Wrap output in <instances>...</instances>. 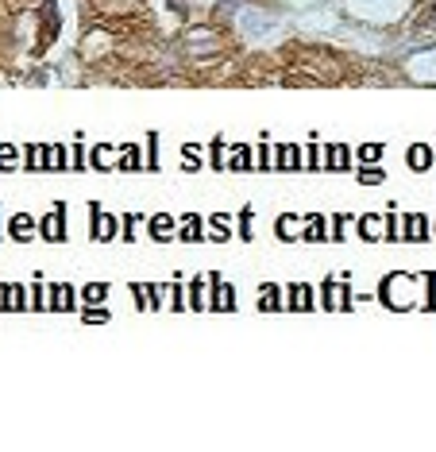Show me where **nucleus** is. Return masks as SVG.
I'll list each match as a JSON object with an SVG mask.
<instances>
[{"label": "nucleus", "mask_w": 436, "mask_h": 452, "mask_svg": "<svg viewBox=\"0 0 436 452\" xmlns=\"http://www.w3.org/2000/svg\"><path fill=\"white\" fill-rule=\"evenodd\" d=\"M112 151H116L112 143H97V147H89V167H93V170H112V162H109Z\"/></svg>", "instance_id": "cd10ccee"}, {"label": "nucleus", "mask_w": 436, "mask_h": 452, "mask_svg": "<svg viewBox=\"0 0 436 452\" xmlns=\"http://www.w3.org/2000/svg\"><path fill=\"white\" fill-rule=\"evenodd\" d=\"M382 182H386V170L378 162L375 167H359V186H382Z\"/></svg>", "instance_id": "473e14b6"}, {"label": "nucleus", "mask_w": 436, "mask_h": 452, "mask_svg": "<svg viewBox=\"0 0 436 452\" xmlns=\"http://www.w3.org/2000/svg\"><path fill=\"white\" fill-rule=\"evenodd\" d=\"M89 167V147L85 143H73L70 147V170H85Z\"/></svg>", "instance_id": "e433bc0d"}, {"label": "nucleus", "mask_w": 436, "mask_h": 452, "mask_svg": "<svg viewBox=\"0 0 436 452\" xmlns=\"http://www.w3.org/2000/svg\"><path fill=\"white\" fill-rule=\"evenodd\" d=\"M170 309H178V314H186L189 302H186V286H182V275L174 278V286H170Z\"/></svg>", "instance_id": "72a5a7b5"}, {"label": "nucleus", "mask_w": 436, "mask_h": 452, "mask_svg": "<svg viewBox=\"0 0 436 452\" xmlns=\"http://www.w3.org/2000/svg\"><path fill=\"white\" fill-rule=\"evenodd\" d=\"M147 232H151L155 244H174V236H178V220L170 217V213H155V217H147Z\"/></svg>", "instance_id": "1a4fd4ad"}, {"label": "nucleus", "mask_w": 436, "mask_h": 452, "mask_svg": "<svg viewBox=\"0 0 436 452\" xmlns=\"http://www.w3.org/2000/svg\"><path fill=\"white\" fill-rule=\"evenodd\" d=\"M313 286L305 282H290L286 286V309H293V314H313Z\"/></svg>", "instance_id": "9b49d317"}, {"label": "nucleus", "mask_w": 436, "mask_h": 452, "mask_svg": "<svg viewBox=\"0 0 436 452\" xmlns=\"http://www.w3.org/2000/svg\"><path fill=\"white\" fill-rule=\"evenodd\" d=\"M20 309H31V302H28V286H20V282H4V286H0V314H20Z\"/></svg>", "instance_id": "423d86ee"}, {"label": "nucleus", "mask_w": 436, "mask_h": 452, "mask_svg": "<svg viewBox=\"0 0 436 452\" xmlns=\"http://www.w3.org/2000/svg\"><path fill=\"white\" fill-rule=\"evenodd\" d=\"M182 167H186V170H201V167H209V162L197 155V143H186V147H182Z\"/></svg>", "instance_id": "f704fd0d"}, {"label": "nucleus", "mask_w": 436, "mask_h": 452, "mask_svg": "<svg viewBox=\"0 0 436 452\" xmlns=\"http://www.w3.org/2000/svg\"><path fill=\"white\" fill-rule=\"evenodd\" d=\"M301 167H305V147L301 143H278L274 147V170H290V174H298Z\"/></svg>", "instance_id": "39448f33"}, {"label": "nucleus", "mask_w": 436, "mask_h": 452, "mask_svg": "<svg viewBox=\"0 0 436 452\" xmlns=\"http://www.w3.org/2000/svg\"><path fill=\"white\" fill-rule=\"evenodd\" d=\"M131 298H135V309H151L147 306V286L143 282H131Z\"/></svg>", "instance_id": "c03bdc74"}, {"label": "nucleus", "mask_w": 436, "mask_h": 452, "mask_svg": "<svg viewBox=\"0 0 436 452\" xmlns=\"http://www.w3.org/2000/svg\"><path fill=\"white\" fill-rule=\"evenodd\" d=\"M228 167L224 170H232V174H248V170H255V147L251 143H228Z\"/></svg>", "instance_id": "ddd939ff"}, {"label": "nucleus", "mask_w": 436, "mask_h": 452, "mask_svg": "<svg viewBox=\"0 0 436 452\" xmlns=\"http://www.w3.org/2000/svg\"><path fill=\"white\" fill-rule=\"evenodd\" d=\"M28 302H31V309H35V314H43V309H47V286L39 282V278L28 286Z\"/></svg>", "instance_id": "2f4dec72"}, {"label": "nucleus", "mask_w": 436, "mask_h": 452, "mask_svg": "<svg viewBox=\"0 0 436 452\" xmlns=\"http://www.w3.org/2000/svg\"><path fill=\"white\" fill-rule=\"evenodd\" d=\"M39 170H43V174L54 170V143H39Z\"/></svg>", "instance_id": "a19ab883"}, {"label": "nucleus", "mask_w": 436, "mask_h": 452, "mask_svg": "<svg viewBox=\"0 0 436 452\" xmlns=\"http://www.w3.org/2000/svg\"><path fill=\"white\" fill-rule=\"evenodd\" d=\"M356 228H359V240H367V244L382 240V217H375V213H363L356 220Z\"/></svg>", "instance_id": "f3484780"}, {"label": "nucleus", "mask_w": 436, "mask_h": 452, "mask_svg": "<svg viewBox=\"0 0 436 452\" xmlns=\"http://www.w3.org/2000/svg\"><path fill=\"white\" fill-rule=\"evenodd\" d=\"M189 309H209V275L189 278Z\"/></svg>", "instance_id": "aec40b11"}, {"label": "nucleus", "mask_w": 436, "mask_h": 452, "mask_svg": "<svg viewBox=\"0 0 436 452\" xmlns=\"http://www.w3.org/2000/svg\"><path fill=\"white\" fill-rule=\"evenodd\" d=\"M305 170H325V147L317 143V136L305 143Z\"/></svg>", "instance_id": "c85d7f7f"}, {"label": "nucleus", "mask_w": 436, "mask_h": 452, "mask_svg": "<svg viewBox=\"0 0 436 452\" xmlns=\"http://www.w3.org/2000/svg\"><path fill=\"white\" fill-rule=\"evenodd\" d=\"M356 290H351V282H348V275H344V282H340V294H336V309H344V314H351L356 309Z\"/></svg>", "instance_id": "c756f323"}, {"label": "nucleus", "mask_w": 436, "mask_h": 452, "mask_svg": "<svg viewBox=\"0 0 436 452\" xmlns=\"http://www.w3.org/2000/svg\"><path fill=\"white\" fill-rule=\"evenodd\" d=\"M23 170H39V147L23 143Z\"/></svg>", "instance_id": "79ce46f5"}, {"label": "nucleus", "mask_w": 436, "mask_h": 452, "mask_svg": "<svg viewBox=\"0 0 436 452\" xmlns=\"http://www.w3.org/2000/svg\"><path fill=\"white\" fill-rule=\"evenodd\" d=\"M240 240H251V209H240Z\"/></svg>", "instance_id": "a18cd8bd"}, {"label": "nucleus", "mask_w": 436, "mask_h": 452, "mask_svg": "<svg viewBox=\"0 0 436 452\" xmlns=\"http://www.w3.org/2000/svg\"><path fill=\"white\" fill-rule=\"evenodd\" d=\"M8 170H23V147L0 143V174H8Z\"/></svg>", "instance_id": "5701e85b"}, {"label": "nucleus", "mask_w": 436, "mask_h": 452, "mask_svg": "<svg viewBox=\"0 0 436 452\" xmlns=\"http://www.w3.org/2000/svg\"><path fill=\"white\" fill-rule=\"evenodd\" d=\"M116 170H147V159H143V151H139L135 143L120 147V159H116Z\"/></svg>", "instance_id": "4be33fe9"}, {"label": "nucleus", "mask_w": 436, "mask_h": 452, "mask_svg": "<svg viewBox=\"0 0 436 452\" xmlns=\"http://www.w3.org/2000/svg\"><path fill=\"white\" fill-rule=\"evenodd\" d=\"M205 225H209L205 240H212V244H224V240H232V228H228V213H217V217H209Z\"/></svg>", "instance_id": "412c9836"}, {"label": "nucleus", "mask_w": 436, "mask_h": 452, "mask_svg": "<svg viewBox=\"0 0 436 452\" xmlns=\"http://www.w3.org/2000/svg\"><path fill=\"white\" fill-rule=\"evenodd\" d=\"M406 167L413 170V174H425V170H432V167H436V147H429V143L406 147Z\"/></svg>", "instance_id": "9d476101"}, {"label": "nucleus", "mask_w": 436, "mask_h": 452, "mask_svg": "<svg viewBox=\"0 0 436 452\" xmlns=\"http://www.w3.org/2000/svg\"><path fill=\"white\" fill-rule=\"evenodd\" d=\"M0 240H4V209H0Z\"/></svg>", "instance_id": "49530a36"}, {"label": "nucleus", "mask_w": 436, "mask_h": 452, "mask_svg": "<svg viewBox=\"0 0 436 452\" xmlns=\"http://www.w3.org/2000/svg\"><path fill=\"white\" fill-rule=\"evenodd\" d=\"M174 240H182V244H205V217L186 213V217L178 220V236H174Z\"/></svg>", "instance_id": "2eb2a0df"}, {"label": "nucleus", "mask_w": 436, "mask_h": 452, "mask_svg": "<svg viewBox=\"0 0 436 452\" xmlns=\"http://www.w3.org/2000/svg\"><path fill=\"white\" fill-rule=\"evenodd\" d=\"M205 162H209L212 170H224L228 167V139L224 136H212L209 139V159H205Z\"/></svg>", "instance_id": "b1692460"}, {"label": "nucleus", "mask_w": 436, "mask_h": 452, "mask_svg": "<svg viewBox=\"0 0 436 452\" xmlns=\"http://www.w3.org/2000/svg\"><path fill=\"white\" fill-rule=\"evenodd\" d=\"M401 240H409V244L432 240V220H429V213H421V209L406 213V217H401Z\"/></svg>", "instance_id": "20e7f679"}, {"label": "nucleus", "mask_w": 436, "mask_h": 452, "mask_svg": "<svg viewBox=\"0 0 436 452\" xmlns=\"http://www.w3.org/2000/svg\"><path fill=\"white\" fill-rule=\"evenodd\" d=\"M66 232H70V220H66V205L59 201L47 217H39V236H43L47 244H62Z\"/></svg>", "instance_id": "7ed1b4c3"}, {"label": "nucleus", "mask_w": 436, "mask_h": 452, "mask_svg": "<svg viewBox=\"0 0 436 452\" xmlns=\"http://www.w3.org/2000/svg\"><path fill=\"white\" fill-rule=\"evenodd\" d=\"M348 220H351V213H336V217L332 220H328V240H344V225H348Z\"/></svg>", "instance_id": "4c0bfd02"}, {"label": "nucleus", "mask_w": 436, "mask_h": 452, "mask_svg": "<svg viewBox=\"0 0 436 452\" xmlns=\"http://www.w3.org/2000/svg\"><path fill=\"white\" fill-rule=\"evenodd\" d=\"M382 155H386V143H359L356 147L359 167H375V162H382Z\"/></svg>", "instance_id": "a878e982"}, {"label": "nucleus", "mask_w": 436, "mask_h": 452, "mask_svg": "<svg viewBox=\"0 0 436 452\" xmlns=\"http://www.w3.org/2000/svg\"><path fill=\"white\" fill-rule=\"evenodd\" d=\"M54 170H70V147L54 143Z\"/></svg>", "instance_id": "37998d69"}, {"label": "nucleus", "mask_w": 436, "mask_h": 452, "mask_svg": "<svg viewBox=\"0 0 436 452\" xmlns=\"http://www.w3.org/2000/svg\"><path fill=\"white\" fill-rule=\"evenodd\" d=\"M432 236H436V220H432Z\"/></svg>", "instance_id": "de8ad7c7"}, {"label": "nucleus", "mask_w": 436, "mask_h": 452, "mask_svg": "<svg viewBox=\"0 0 436 452\" xmlns=\"http://www.w3.org/2000/svg\"><path fill=\"white\" fill-rule=\"evenodd\" d=\"M298 225H301V217H293V213H282V217L274 220V232H278V240L293 244V240H298Z\"/></svg>", "instance_id": "393cba45"}, {"label": "nucleus", "mask_w": 436, "mask_h": 452, "mask_svg": "<svg viewBox=\"0 0 436 452\" xmlns=\"http://www.w3.org/2000/svg\"><path fill=\"white\" fill-rule=\"evenodd\" d=\"M298 240H305V244H328V220L320 217V213H309V217H301Z\"/></svg>", "instance_id": "4468645a"}, {"label": "nucleus", "mask_w": 436, "mask_h": 452, "mask_svg": "<svg viewBox=\"0 0 436 452\" xmlns=\"http://www.w3.org/2000/svg\"><path fill=\"white\" fill-rule=\"evenodd\" d=\"M255 170H274V143L255 147Z\"/></svg>", "instance_id": "7c9ffc66"}, {"label": "nucleus", "mask_w": 436, "mask_h": 452, "mask_svg": "<svg viewBox=\"0 0 436 452\" xmlns=\"http://www.w3.org/2000/svg\"><path fill=\"white\" fill-rule=\"evenodd\" d=\"M139 220H143V217H139V213H128V217H120V240H135V225H139Z\"/></svg>", "instance_id": "58836bf2"}, {"label": "nucleus", "mask_w": 436, "mask_h": 452, "mask_svg": "<svg viewBox=\"0 0 436 452\" xmlns=\"http://www.w3.org/2000/svg\"><path fill=\"white\" fill-rule=\"evenodd\" d=\"M356 167V151L348 143H325V170L340 174V170H351Z\"/></svg>", "instance_id": "0eeeda50"}, {"label": "nucleus", "mask_w": 436, "mask_h": 452, "mask_svg": "<svg viewBox=\"0 0 436 452\" xmlns=\"http://www.w3.org/2000/svg\"><path fill=\"white\" fill-rule=\"evenodd\" d=\"M382 240H386V244H398V240H401V213H398V205H386V217H382Z\"/></svg>", "instance_id": "a211bd4d"}, {"label": "nucleus", "mask_w": 436, "mask_h": 452, "mask_svg": "<svg viewBox=\"0 0 436 452\" xmlns=\"http://www.w3.org/2000/svg\"><path fill=\"white\" fill-rule=\"evenodd\" d=\"M336 294H340V278L328 275L325 282H320V309H328V314H332V309H336Z\"/></svg>", "instance_id": "bb28decb"}, {"label": "nucleus", "mask_w": 436, "mask_h": 452, "mask_svg": "<svg viewBox=\"0 0 436 452\" xmlns=\"http://www.w3.org/2000/svg\"><path fill=\"white\" fill-rule=\"evenodd\" d=\"M78 290H73L70 282H59L47 290V309H54V314H70V309H78Z\"/></svg>", "instance_id": "6e6552de"}, {"label": "nucleus", "mask_w": 436, "mask_h": 452, "mask_svg": "<svg viewBox=\"0 0 436 452\" xmlns=\"http://www.w3.org/2000/svg\"><path fill=\"white\" fill-rule=\"evenodd\" d=\"M259 309H262V314H282V309H286L282 286H278V282H262L259 286Z\"/></svg>", "instance_id": "dca6fc26"}, {"label": "nucleus", "mask_w": 436, "mask_h": 452, "mask_svg": "<svg viewBox=\"0 0 436 452\" xmlns=\"http://www.w3.org/2000/svg\"><path fill=\"white\" fill-rule=\"evenodd\" d=\"M89 236L101 240V244H109V240H116V236H120V220L112 217V213H104L97 201L89 205Z\"/></svg>", "instance_id": "f03ea898"}, {"label": "nucleus", "mask_w": 436, "mask_h": 452, "mask_svg": "<svg viewBox=\"0 0 436 452\" xmlns=\"http://www.w3.org/2000/svg\"><path fill=\"white\" fill-rule=\"evenodd\" d=\"M147 286V306L151 309H162V298H166V286H159V282H143Z\"/></svg>", "instance_id": "ea45409f"}, {"label": "nucleus", "mask_w": 436, "mask_h": 452, "mask_svg": "<svg viewBox=\"0 0 436 452\" xmlns=\"http://www.w3.org/2000/svg\"><path fill=\"white\" fill-rule=\"evenodd\" d=\"M35 232H39V220L31 217V213H12V220H8V240L28 244Z\"/></svg>", "instance_id": "f8f14e48"}, {"label": "nucleus", "mask_w": 436, "mask_h": 452, "mask_svg": "<svg viewBox=\"0 0 436 452\" xmlns=\"http://www.w3.org/2000/svg\"><path fill=\"white\" fill-rule=\"evenodd\" d=\"M109 294H112L109 282H85L78 290V298L85 302V306H104V302H109Z\"/></svg>", "instance_id": "6ab92c4d"}, {"label": "nucleus", "mask_w": 436, "mask_h": 452, "mask_svg": "<svg viewBox=\"0 0 436 452\" xmlns=\"http://www.w3.org/2000/svg\"><path fill=\"white\" fill-rule=\"evenodd\" d=\"M209 309L212 314H236V286L220 278V270H209Z\"/></svg>", "instance_id": "f257e3e1"}, {"label": "nucleus", "mask_w": 436, "mask_h": 452, "mask_svg": "<svg viewBox=\"0 0 436 452\" xmlns=\"http://www.w3.org/2000/svg\"><path fill=\"white\" fill-rule=\"evenodd\" d=\"M109 309H104V306H81V321H89V325H104V321H109Z\"/></svg>", "instance_id": "c9c22d12"}]
</instances>
